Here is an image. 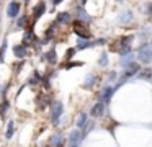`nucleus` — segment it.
I'll return each instance as SVG.
<instances>
[{"instance_id":"7c9ffc66","label":"nucleus","mask_w":152,"mask_h":147,"mask_svg":"<svg viewBox=\"0 0 152 147\" xmlns=\"http://www.w3.org/2000/svg\"><path fill=\"white\" fill-rule=\"evenodd\" d=\"M70 147H79V144H72V146H70Z\"/></svg>"},{"instance_id":"c85d7f7f","label":"nucleus","mask_w":152,"mask_h":147,"mask_svg":"<svg viewBox=\"0 0 152 147\" xmlns=\"http://www.w3.org/2000/svg\"><path fill=\"white\" fill-rule=\"evenodd\" d=\"M61 2H62V0H53V3H54V5H59Z\"/></svg>"},{"instance_id":"2f4dec72","label":"nucleus","mask_w":152,"mask_h":147,"mask_svg":"<svg viewBox=\"0 0 152 147\" xmlns=\"http://www.w3.org/2000/svg\"><path fill=\"white\" fill-rule=\"evenodd\" d=\"M57 147H64V144H61V146H57Z\"/></svg>"},{"instance_id":"72a5a7b5","label":"nucleus","mask_w":152,"mask_h":147,"mask_svg":"<svg viewBox=\"0 0 152 147\" xmlns=\"http://www.w3.org/2000/svg\"><path fill=\"white\" fill-rule=\"evenodd\" d=\"M25 2H26V3H28V2H30V0H25Z\"/></svg>"},{"instance_id":"cd10ccee","label":"nucleus","mask_w":152,"mask_h":147,"mask_svg":"<svg viewBox=\"0 0 152 147\" xmlns=\"http://www.w3.org/2000/svg\"><path fill=\"white\" fill-rule=\"evenodd\" d=\"M82 65V62H69V64H66V69H72V67H80Z\"/></svg>"},{"instance_id":"473e14b6","label":"nucleus","mask_w":152,"mask_h":147,"mask_svg":"<svg viewBox=\"0 0 152 147\" xmlns=\"http://www.w3.org/2000/svg\"><path fill=\"white\" fill-rule=\"evenodd\" d=\"M116 2H123V0H116Z\"/></svg>"},{"instance_id":"dca6fc26","label":"nucleus","mask_w":152,"mask_h":147,"mask_svg":"<svg viewBox=\"0 0 152 147\" xmlns=\"http://www.w3.org/2000/svg\"><path fill=\"white\" fill-rule=\"evenodd\" d=\"M131 20H132V12L131 10H123V12L118 15V23H121V25H126V23H129Z\"/></svg>"},{"instance_id":"f8f14e48","label":"nucleus","mask_w":152,"mask_h":147,"mask_svg":"<svg viewBox=\"0 0 152 147\" xmlns=\"http://www.w3.org/2000/svg\"><path fill=\"white\" fill-rule=\"evenodd\" d=\"M13 54H15L17 59H25L26 54H28V48L23 44V42H21V44H15L13 46Z\"/></svg>"},{"instance_id":"7ed1b4c3","label":"nucleus","mask_w":152,"mask_h":147,"mask_svg":"<svg viewBox=\"0 0 152 147\" xmlns=\"http://www.w3.org/2000/svg\"><path fill=\"white\" fill-rule=\"evenodd\" d=\"M137 59L142 64H151L152 62V46L149 42H142L137 49Z\"/></svg>"},{"instance_id":"20e7f679","label":"nucleus","mask_w":152,"mask_h":147,"mask_svg":"<svg viewBox=\"0 0 152 147\" xmlns=\"http://www.w3.org/2000/svg\"><path fill=\"white\" fill-rule=\"evenodd\" d=\"M72 26H74V33H75L80 39H90V38H92V33L88 31V28H87L82 21L77 20V21L72 23Z\"/></svg>"},{"instance_id":"0eeeda50","label":"nucleus","mask_w":152,"mask_h":147,"mask_svg":"<svg viewBox=\"0 0 152 147\" xmlns=\"http://www.w3.org/2000/svg\"><path fill=\"white\" fill-rule=\"evenodd\" d=\"M113 93H115V88L110 87V85H106V87L102 90V93H100V101H103L105 105H108L110 101H111Z\"/></svg>"},{"instance_id":"bb28decb","label":"nucleus","mask_w":152,"mask_h":147,"mask_svg":"<svg viewBox=\"0 0 152 147\" xmlns=\"http://www.w3.org/2000/svg\"><path fill=\"white\" fill-rule=\"evenodd\" d=\"M75 51H77L75 48H72V49H67V52H66V59H67V61H70V59H74V54H75Z\"/></svg>"},{"instance_id":"a211bd4d","label":"nucleus","mask_w":152,"mask_h":147,"mask_svg":"<svg viewBox=\"0 0 152 147\" xmlns=\"http://www.w3.org/2000/svg\"><path fill=\"white\" fill-rule=\"evenodd\" d=\"M33 42H36V36H34L33 29H26V31H25V36H23V44L28 48V46L33 44Z\"/></svg>"},{"instance_id":"f704fd0d","label":"nucleus","mask_w":152,"mask_h":147,"mask_svg":"<svg viewBox=\"0 0 152 147\" xmlns=\"http://www.w3.org/2000/svg\"><path fill=\"white\" fill-rule=\"evenodd\" d=\"M0 23H2V18H0Z\"/></svg>"},{"instance_id":"6ab92c4d","label":"nucleus","mask_w":152,"mask_h":147,"mask_svg":"<svg viewBox=\"0 0 152 147\" xmlns=\"http://www.w3.org/2000/svg\"><path fill=\"white\" fill-rule=\"evenodd\" d=\"M61 144H64V137H62V132H61V131H57V132L53 134V137H51L49 146L51 147H57V146H61Z\"/></svg>"},{"instance_id":"39448f33","label":"nucleus","mask_w":152,"mask_h":147,"mask_svg":"<svg viewBox=\"0 0 152 147\" xmlns=\"http://www.w3.org/2000/svg\"><path fill=\"white\" fill-rule=\"evenodd\" d=\"M20 12H21V3H20V2L13 0V2L8 3V7H7V15L10 16V18H17V16L20 15Z\"/></svg>"},{"instance_id":"aec40b11","label":"nucleus","mask_w":152,"mask_h":147,"mask_svg":"<svg viewBox=\"0 0 152 147\" xmlns=\"http://www.w3.org/2000/svg\"><path fill=\"white\" fill-rule=\"evenodd\" d=\"M96 83V75L95 74H88L85 77V80H83V88H87V90H90V88H93Z\"/></svg>"},{"instance_id":"f03ea898","label":"nucleus","mask_w":152,"mask_h":147,"mask_svg":"<svg viewBox=\"0 0 152 147\" xmlns=\"http://www.w3.org/2000/svg\"><path fill=\"white\" fill-rule=\"evenodd\" d=\"M62 114H64L62 101H59V100L53 101V105H51V124H53V126H57V124L61 123Z\"/></svg>"},{"instance_id":"1a4fd4ad","label":"nucleus","mask_w":152,"mask_h":147,"mask_svg":"<svg viewBox=\"0 0 152 147\" xmlns=\"http://www.w3.org/2000/svg\"><path fill=\"white\" fill-rule=\"evenodd\" d=\"M75 126L79 131H85V127L88 126V114L87 113H80L75 119Z\"/></svg>"},{"instance_id":"2eb2a0df","label":"nucleus","mask_w":152,"mask_h":147,"mask_svg":"<svg viewBox=\"0 0 152 147\" xmlns=\"http://www.w3.org/2000/svg\"><path fill=\"white\" fill-rule=\"evenodd\" d=\"M124 69H126L124 77H126V78H129V77H132V75L139 74V70H141V65H139L137 62H131V64H129L128 67H124Z\"/></svg>"},{"instance_id":"b1692460","label":"nucleus","mask_w":152,"mask_h":147,"mask_svg":"<svg viewBox=\"0 0 152 147\" xmlns=\"http://www.w3.org/2000/svg\"><path fill=\"white\" fill-rule=\"evenodd\" d=\"M7 39H4V42H2V48H0V62H4L5 61V52H7Z\"/></svg>"},{"instance_id":"f3484780","label":"nucleus","mask_w":152,"mask_h":147,"mask_svg":"<svg viewBox=\"0 0 152 147\" xmlns=\"http://www.w3.org/2000/svg\"><path fill=\"white\" fill-rule=\"evenodd\" d=\"M75 12H77V18H79V21L88 23L90 20H92V18H90V15L85 12V8H83V7H79V5H77V10H75Z\"/></svg>"},{"instance_id":"5701e85b","label":"nucleus","mask_w":152,"mask_h":147,"mask_svg":"<svg viewBox=\"0 0 152 147\" xmlns=\"http://www.w3.org/2000/svg\"><path fill=\"white\" fill-rule=\"evenodd\" d=\"M132 57H134V56H132L131 52H129V54L123 56V57H121V61H119V64H121L123 67H128V65L131 64V62H134V61H132Z\"/></svg>"},{"instance_id":"9b49d317","label":"nucleus","mask_w":152,"mask_h":147,"mask_svg":"<svg viewBox=\"0 0 152 147\" xmlns=\"http://www.w3.org/2000/svg\"><path fill=\"white\" fill-rule=\"evenodd\" d=\"M56 23L57 25H70V23H72L70 13L69 12H59L56 15Z\"/></svg>"},{"instance_id":"423d86ee","label":"nucleus","mask_w":152,"mask_h":147,"mask_svg":"<svg viewBox=\"0 0 152 147\" xmlns=\"http://www.w3.org/2000/svg\"><path fill=\"white\" fill-rule=\"evenodd\" d=\"M105 110H106V105L103 103V101H96L95 105L92 106V110H90V116L93 118H102L103 114H105Z\"/></svg>"},{"instance_id":"393cba45","label":"nucleus","mask_w":152,"mask_h":147,"mask_svg":"<svg viewBox=\"0 0 152 147\" xmlns=\"http://www.w3.org/2000/svg\"><path fill=\"white\" fill-rule=\"evenodd\" d=\"M98 65H102V67H106V65H108V54H106V52H103V54L100 56Z\"/></svg>"},{"instance_id":"a878e982","label":"nucleus","mask_w":152,"mask_h":147,"mask_svg":"<svg viewBox=\"0 0 152 147\" xmlns=\"http://www.w3.org/2000/svg\"><path fill=\"white\" fill-rule=\"evenodd\" d=\"M28 18L26 16H18V21H17V26L18 28H25V25H26Z\"/></svg>"},{"instance_id":"6e6552de","label":"nucleus","mask_w":152,"mask_h":147,"mask_svg":"<svg viewBox=\"0 0 152 147\" xmlns=\"http://www.w3.org/2000/svg\"><path fill=\"white\" fill-rule=\"evenodd\" d=\"M46 13V3L44 2H39L36 7L33 8V12H31V15H33V21H38V20L41 18V16Z\"/></svg>"},{"instance_id":"412c9836","label":"nucleus","mask_w":152,"mask_h":147,"mask_svg":"<svg viewBox=\"0 0 152 147\" xmlns=\"http://www.w3.org/2000/svg\"><path fill=\"white\" fill-rule=\"evenodd\" d=\"M93 41H90V39H80L79 38V41H77V46H75V49L77 51H82V49H88V48H93Z\"/></svg>"},{"instance_id":"c756f323","label":"nucleus","mask_w":152,"mask_h":147,"mask_svg":"<svg viewBox=\"0 0 152 147\" xmlns=\"http://www.w3.org/2000/svg\"><path fill=\"white\" fill-rule=\"evenodd\" d=\"M149 13H151V15H152V3H151V5H149Z\"/></svg>"},{"instance_id":"4be33fe9","label":"nucleus","mask_w":152,"mask_h":147,"mask_svg":"<svg viewBox=\"0 0 152 147\" xmlns=\"http://www.w3.org/2000/svg\"><path fill=\"white\" fill-rule=\"evenodd\" d=\"M15 134V121H8L7 123V129H5V139L10 140Z\"/></svg>"},{"instance_id":"ddd939ff","label":"nucleus","mask_w":152,"mask_h":147,"mask_svg":"<svg viewBox=\"0 0 152 147\" xmlns=\"http://www.w3.org/2000/svg\"><path fill=\"white\" fill-rule=\"evenodd\" d=\"M8 111H10V101H8L7 97H4L2 101H0V118H2V121H5Z\"/></svg>"},{"instance_id":"9d476101","label":"nucleus","mask_w":152,"mask_h":147,"mask_svg":"<svg viewBox=\"0 0 152 147\" xmlns=\"http://www.w3.org/2000/svg\"><path fill=\"white\" fill-rule=\"evenodd\" d=\"M83 134H82V131H79V129H72L69 132V137H67V140H69V144L72 146V144H79L80 140L83 139Z\"/></svg>"},{"instance_id":"4468645a","label":"nucleus","mask_w":152,"mask_h":147,"mask_svg":"<svg viewBox=\"0 0 152 147\" xmlns=\"http://www.w3.org/2000/svg\"><path fill=\"white\" fill-rule=\"evenodd\" d=\"M43 61H46L48 64H51V65L57 64V54H56V49L51 48L48 52H44V54H43Z\"/></svg>"},{"instance_id":"c9c22d12","label":"nucleus","mask_w":152,"mask_h":147,"mask_svg":"<svg viewBox=\"0 0 152 147\" xmlns=\"http://www.w3.org/2000/svg\"><path fill=\"white\" fill-rule=\"evenodd\" d=\"M151 46H152V44H151Z\"/></svg>"},{"instance_id":"f257e3e1","label":"nucleus","mask_w":152,"mask_h":147,"mask_svg":"<svg viewBox=\"0 0 152 147\" xmlns=\"http://www.w3.org/2000/svg\"><path fill=\"white\" fill-rule=\"evenodd\" d=\"M131 42H132V36H123V38H119L118 41L115 42L116 46H113V51L119 52L121 56H126L131 52Z\"/></svg>"}]
</instances>
